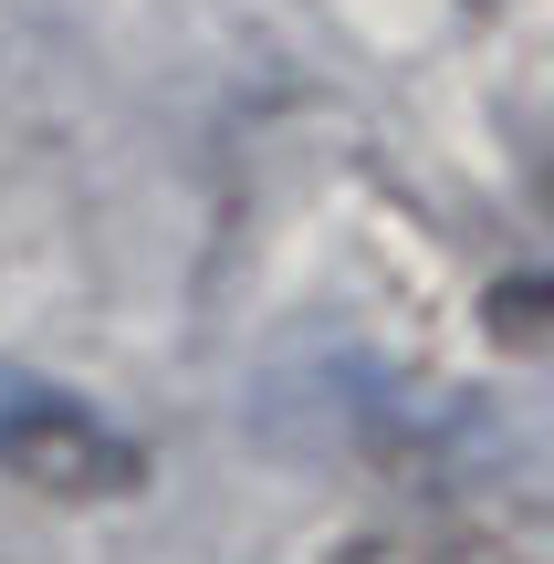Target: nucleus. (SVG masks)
I'll return each mask as SVG.
<instances>
[{"mask_svg": "<svg viewBox=\"0 0 554 564\" xmlns=\"http://www.w3.org/2000/svg\"><path fill=\"white\" fill-rule=\"evenodd\" d=\"M0 481L42 491V502H116L146 481V449L116 419H95L74 387L0 366Z\"/></svg>", "mask_w": 554, "mask_h": 564, "instance_id": "obj_1", "label": "nucleus"}, {"mask_svg": "<svg viewBox=\"0 0 554 564\" xmlns=\"http://www.w3.org/2000/svg\"><path fill=\"white\" fill-rule=\"evenodd\" d=\"M335 564H554V512L534 502H460L430 523H388Z\"/></svg>", "mask_w": 554, "mask_h": 564, "instance_id": "obj_2", "label": "nucleus"}]
</instances>
